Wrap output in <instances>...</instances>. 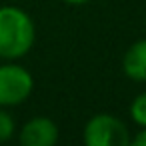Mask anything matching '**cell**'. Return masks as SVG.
Returning a JSON list of instances; mask_svg holds the SVG:
<instances>
[{
  "mask_svg": "<svg viewBox=\"0 0 146 146\" xmlns=\"http://www.w3.org/2000/svg\"><path fill=\"white\" fill-rule=\"evenodd\" d=\"M36 40V26L30 14L18 6H0V60L26 56Z\"/></svg>",
  "mask_w": 146,
  "mask_h": 146,
  "instance_id": "cell-1",
  "label": "cell"
},
{
  "mask_svg": "<svg viewBox=\"0 0 146 146\" xmlns=\"http://www.w3.org/2000/svg\"><path fill=\"white\" fill-rule=\"evenodd\" d=\"M82 140L88 146H126L132 142V136L118 116L100 112L84 124Z\"/></svg>",
  "mask_w": 146,
  "mask_h": 146,
  "instance_id": "cell-2",
  "label": "cell"
},
{
  "mask_svg": "<svg viewBox=\"0 0 146 146\" xmlns=\"http://www.w3.org/2000/svg\"><path fill=\"white\" fill-rule=\"evenodd\" d=\"M32 90L34 78L24 66L14 64V60L0 66V106H18L30 98Z\"/></svg>",
  "mask_w": 146,
  "mask_h": 146,
  "instance_id": "cell-3",
  "label": "cell"
},
{
  "mask_svg": "<svg viewBox=\"0 0 146 146\" xmlns=\"http://www.w3.org/2000/svg\"><path fill=\"white\" fill-rule=\"evenodd\" d=\"M58 136L60 132L54 120L46 116H34L20 128L18 140L22 146H54Z\"/></svg>",
  "mask_w": 146,
  "mask_h": 146,
  "instance_id": "cell-4",
  "label": "cell"
},
{
  "mask_svg": "<svg viewBox=\"0 0 146 146\" xmlns=\"http://www.w3.org/2000/svg\"><path fill=\"white\" fill-rule=\"evenodd\" d=\"M124 76L132 82H146V38L130 44L122 58Z\"/></svg>",
  "mask_w": 146,
  "mask_h": 146,
  "instance_id": "cell-5",
  "label": "cell"
},
{
  "mask_svg": "<svg viewBox=\"0 0 146 146\" xmlns=\"http://www.w3.org/2000/svg\"><path fill=\"white\" fill-rule=\"evenodd\" d=\"M128 112H130V118H132V122H134L136 126L146 128V90L140 92V94L130 102Z\"/></svg>",
  "mask_w": 146,
  "mask_h": 146,
  "instance_id": "cell-6",
  "label": "cell"
},
{
  "mask_svg": "<svg viewBox=\"0 0 146 146\" xmlns=\"http://www.w3.org/2000/svg\"><path fill=\"white\" fill-rule=\"evenodd\" d=\"M16 130V122L10 116V112L4 110V106H0V142H6L14 136Z\"/></svg>",
  "mask_w": 146,
  "mask_h": 146,
  "instance_id": "cell-7",
  "label": "cell"
},
{
  "mask_svg": "<svg viewBox=\"0 0 146 146\" xmlns=\"http://www.w3.org/2000/svg\"><path fill=\"white\" fill-rule=\"evenodd\" d=\"M132 142L138 146H146V128H140V132L136 136H132Z\"/></svg>",
  "mask_w": 146,
  "mask_h": 146,
  "instance_id": "cell-8",
  "label": "cell"
},
{
  "mask_svg": "<svg viewBox=\"0 0 146 146\" xmlns=\"http://www.w3.org/2000/svg\"><path fill=\"white\" fill-rule=\"evenodd\" d=\"M60 2H64L68 6H84V4L90 2V0H60Z\"/></svg>",
  "mask_w": 146,
  "mask_h": 146,
  "instance_id": "cell-9",
  "label": "cell"
}]
</instances>
